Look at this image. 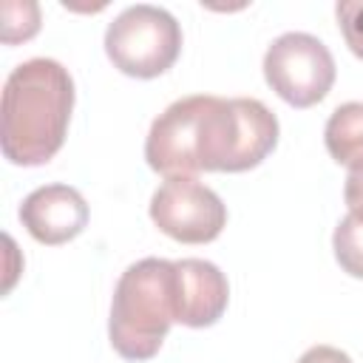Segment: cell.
Listing matches in <instances>:
<instances>
[{
  "mask_svg": "<svg viewBox=\"0 0 363 363\" xmlns=\"http://www.w3.org/2000/svg\"><path fill=\"white\" fill-rule=\"evenodd\" d=\"M74 111V79L51 57L20 62L3 85V156L37 167L57 156Z\"/></svg>",
  "mask_w": 363,
  "mask_h": 363,
  "instance_id": "2",
  "label": "cell"
},
{
  "mask_svg": "<svg viewBox=\"0 0 363 363\" xmlns=\"http://www.w3.org/2000/svg\"><path fill=\"white\" fill-rule=\"evenodd\" d=\"M298 363H352V357H349L346 352L335 349V346H326V343H320V346H312V349H306V352L298 357Z\"/></svg>",
  "mask_w": 363,
  "mask_h": 363,
  "instance_id": "14",
  "label": "cell"
},
{
  "mask_svg": "<svg viewBox=\"0 0 363 363\" xmlns=\"http://www.w3.org/2000/svg\"><path fill=\"white\" fill-rule=\"evenodd\" d=\"M40 31V6L37 3H3V43L14 45Z\"/></svg>",
  "mask_w": 363,
  "mask_h": 363,
  "instance_id": "11",
  "label": "cell"
},
{
  "mask_svg": "<svg viewBox=\"0 0 363 363\" xmlns=\"http://www.w3.org/2000/svg\"><path fill=\"white\" fill-rule=\"evenodd\" d=\"M88 201L71 184H43L20 204V221L40 244L57 247L77 238L88 224Z\"/></svg>",
  "mask_w": 363,
  "mask_h": 363,
  "instance_id": "7",
  "label": "cell"
},
{
  "mask_svg": "<svg viewBox=\"0 0 363 363\" xmlns=\"http://www.w3.org/2000/svg\"><path fill=\"white\" fill-rule=\"evenodd\" d=\"M176 269V323L204 329L218 323L227 312L230 284L227 275L204 258H179Z\"/></svg>",
  "mask_w": 363,
  "mask_h": 363,
  "instance_id": "8",
  "label": "cell"
},
{
  "mask_svg": "<svg viewBox=\"0 0 363 363\" xmlns=\"http://www.w3.org/2000/svg\"><path fill=\"white\" fill-rule=\"evenodd\" d=\"M335 57L323 40L306 31L275 37L264 54L267 85L292 108H312L335 85Z\"/></svg>",
  "mask_w": 363,
  "mask_h": 363,
  "instance_id": "5",
  "label": "cell"
},
{
  "mask_svg": "<svg viewBox=\"0 0 363 363\" xmlns=\"http://www.w3.org/2000/svg\"><path fill=\"white\" fill-rule=\"evenodd\" d=\"M335 14L349 51L363 60V0H340L335 6Z\"/></svg>",
  "mask_w": 363,
  "mask_h": 363,
  "instance_id": "12",
  "label": "cell"
},
{
  "mask_svg": "<svg viewBox=\"0 0 363 363\" xmlns=\"http://www.w3.org/2000/svg\"><path fill=\"white\" fill-rule=\"evenodd\" d=\"M176 323V269L167 258L130 264L113 289L108 337L125 360H150Z\"/></svg>",
  "mask_w": 363,
  "mask_h": 363,
  "instance_id": "3",
  "label": "cell"
},
{
  "mask_svg": "<svg viewBox=\"0 0 363 363\" xmlns=\"http://www.w3.org/2000/svg\"><path fill=\"white\" fill-rule=\"evenodd\" d=\"M343 201H346L349 213L363 216V162L349 167V176L343 184Z\"/></svg>",
  "mask_w": 363,
  "mask_h": 363,
  "instance_id": "13",
  "label": "cell"
},
{
  "mask_svg": "<svg viewBox=\"0 0 363 363\" xmlns=\"http://www.w3.org/2000/svg\"><path fill=\"white\" fill-rule=\"evenodd\" d=\"M323 142L337 164L354 167L363 162V102H343L332 111L323 128Z\"/></svg>",
  "mask_w": 363,
  "mask_h": 363,
  "instance_id": "9",
  "label": "cell"
},
{
  "mask_svg": "<svg viewBox=\"0 0 363 363\" xmlns=\"http://www.w3.org/2000/svg\"><path fill=\"white\" fill-rule=\"evenodd\" d=\"M275 145L278 119L261 99L190 94L170 102L153 119L145 159L164 179L201 170L244 173L258 167Z\"/></svg>",
  "mask_w": 363,
  "mask_h": 363,
  "instance_id": "1",
  "label": "cell"
},
{
  "mask_svg": "<svg viewBox=\"0 0 363 363\" xmlns=\"http://www.w3.org/2000/svg\"><path fill=\"white\" fill-rule=\"evenodd\" d=\"M150 221L182 244H207L227 227V204L193 176H170L150 196Z\"/></svg>",
  "mask_w": 363,
  "mask_h": 363,
  "instance_id": "6",
  "label": "cell"
},
{
  "mask_svg": "<svg viewBox=\"0 0 363 363\" xmlns=\"http://www.w3.org/2000/svg\"><path fill=\"white\" fill-rule=\"evenodd\" d=\"M332 250L343 272L363 278V216L349 213L337 221L332 233Z\"/></svg>",
  "mask_w": 363,
  "mask_h": 363,
  "instance_id": "10",
  "label": "cell"
},
{
  "mask_svg": "<svg viewBox=\"0 0 363 363\" xmlns=\"http://www.w3.org/2000/svg\"><path fill=\"white\" fill-rule=\"evenodd\" d=\"M105 54L122 74L153 79L179 60L182 26L162 6H128L105 28Z\"/></svg>",
  "mask_w": 363,
  "mask_h": 363,
  "instance_id": "4",
  "label": "cell"
}]
</instances>
